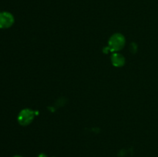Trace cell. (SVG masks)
<instances>
[{
    "label": "cell",
    "mask_w": 158,
    "mask_h": 157,
    "mask_svg": "<svg viewBox=\"0 0 158 157\" xmlns=\"http://www.w3.org/2000/svg\"><path fill=\"white\" fill-rule=\"evenodd\" d=\"M126 44L125 37L120 33H115L110 38L108 48L111 52H117L123 49Z\"/></svg>",
    "instance_id": "cell-1"
},
{
    "label": "cell",
    "mask_w": 158,
    "mask_h": 157,
    "mask_svg": "<svg viewBox=\"0 0 158 157\" xmlns=\"http://www.w3.org/2000/svg\"><path fill=\"white\" fill-rule=\"evenodd\" d=\"M35 117V112L33 110L30 109H24L19 112L18 115V123L21 126H28L30 124L34 119Z\"/></svg>",
    "instance_id": "cell-2"
},
{
    "label": "cell",
    "mask_w": 158,
    "mask_h": 157,
    "mask_svg": "<svg viewBox=\"0 0 158 157\" xmlns=\"http://www.w3.org/2000/svg\"><path fill=\"white\" fill-rule=\"evenodd\" d=\"M15 22L13 15L9 12H0V29L10 28Z\"/></svg>",
    "instance_id": "cell-3"
},
{
    "label": "cell",
    "mask_w": 158,
    "mask_h": 157,
    "mask_svg": "<svg viewBox=\"0 0 158 157\" xmlns=\"http://www.w3.org/2000/svg\"><path fill=\"white\" fill-rule=\"evenodd\" d=\"M111 62L115 67H122L125 64V58L120 53L114 52L111 55Z\"/></svg>",
    "instance_id": "cell-4"
},
{
    "label": "cell",
    "mask_w": 158,
    "mask_h": 157,
    "mask_svg": "<svg viewBox=\"0 0 158 157\" xmlns=\"http://www.w3.org/2000/svg\"><path fill=\"white\" fill-rule=\"evenodd\" d=\"M39 157H46V155H45V154H40V155H39Z\"/></svg>",
    "instance_id": "cell-5"
},
{
    "label": "cell",
    "mask_w": 158,
    "mask_h": 157,
    "mask_svg": "<svg viewBox=\"0 0 158 157\" xmlns=\"http://www.w3.org/2000/svg\"><path fill=\"white\" fill-rule=\"evenodd\" d=\"M13 157H23V156H21V155H14Z\"/></svg>",
    "instance_id": "cell-6"
}]
</instances>
